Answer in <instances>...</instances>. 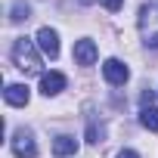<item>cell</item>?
Masks as SVG:
<instances>
[{
	"label": "cell",
	"instance_id": "5b68a950",
	"mask_svg": "<svg viewBox=\"0 0 158 158\" xmlns=\"http://www.w3.org/2000/svg\"><path fill=\"white\" fill-rule=\"evenodd\" d=\"M34 40H37V50H40L44 56H50V59L59 56V34H56L53 28H40Z\"/></svg>",
	"mask_w": 158,
	"mask_h": 158
},
{
	"label": "cell",
	"instance_id": "277c9868",
	"mask_svg": "<svg viewBox=\"0 0 158 158\" xmlns=\"http://www.w3.org/2000/svg\"><path fill=\"white\" fill-rule=\"evenodd\" d=\"M102 74H106V81H109V84H115V87L127 84V77H130V71H127V65H124L121 59H106Z\"/></svg>",
	"mask_w": 158,
	"mask_h": 158
},
{
	"label": "cell",
	"instance_id": "7c38bea8",
	"mask_svg": "<svg viewBox=\"0 0 158 158\" xmlns=\"http://www.w3.org/2000/svg\"><path fill=\"white\" fill-rule=\"evenodd\" d=\"M99 139H102V130H99L96 124H90V127H87V143H99Z\"/></svg>",
	"mask_w": 158,
	"mask_h": 158
},
{
	"label": "cell",
	"instance_id": "7a4b0ae2",
	"mask_svg": "<svg viewBox=\"0 0 158 158\" xmlns=\"http://www.w3.org/2000/svg\"><path fill=\"white\" fill-rule=\"evenodd\" d=\"M136 25H139L143 44H146L149 50H158V3H146V6L139 10Z\"/></svg>",
	"mask_w": 158,
	"mask_h": 158
},
{
	"label": "cell",
	"instance_id": "8992f818",
	"mask_svg": "<svg viewBox=\"0 0 158 158\" xmlns=\"http://www.w3.org/2000/svg\"><path fill=\"white\" fill-rule=\"evenodd\" d=\"M65 90V74L62 71H44L40 74V93L44 96H56Z\"/></svg>",
	"mask_w": 158,
	"mask_h": 158
},
{
	"label": "cell",
	"instance_id": "4fadbf2b",
	"mask_svg": "<svg viewBox=\"0 0 158 158\" xmlns=\"http://www.w3.org/2000/svg\"><path fill=\"white\" fill-rule=\"evenodd\" d=\"M121 3H124V0H102V6H106L109 13H118V10H121Z\"/></svg>",
	"mask_w": 158,
	"mask_h": 158
},
{
	"label": "cell",
	"instance_id": "ba28073f",
	"mask_svg": "<svg viewBox=\"0 0 158 158\" xmlns=\"http://www.w3.org/2000/svg\"><path fill=\"white\" fill-rule=\"evenodd\" d=\"M3 99H6L10 106H28L31 93H28V87H25V84H10V87L3 90Z\"/></svg>",
	"mask_w": 158,
	"mask_h": 158
},
{
	"label": "cell",
	"instance_id": "5bb4252c",
	"mask_svg": "<svg viewBox=\"0 0 158 158\" xmlns=\"http://www.w3.org/2000/svg\"><path fill=\"white\" fill-rule=\"evenodd\" d=\"M118 158H139L133 149H124V152H118Z\"/></svg>",
	"mask_w": 158,
	"mask_h": 158
},
{
	"label": "cell",
	"instance_id": "30bf717a",
	"mask_svg": "<svg viewBox=\"0 0 158 158\" xmlns=\"http://www.w3.org/2000/svg\"><path fill=\"white\" fill-rule=\"evenodd\" d=\"M139 124H143L146 130H152V133H158V109H152V106H146V109L139 112Z\"/></svg>",
	"mask_w": 158,
	"mask_h": 158
},
{
	"label": "cell",
	"instance_id": "3957f363",
	"mask_svg": "<svg viewBox=\"0 0 158 158\" xmlns=\"http://www.w3.org/2000/svg\"><path fill=\"white\" fill-rule=\"evenodd\" d=\"M13 152L19 158H37V143H34V133L31 130H16L13 133Z\"/></svg>",
	"mask_w": 158,
	"mask_h": 158
},
{
	"label": "cell",
	"instance_id": "9a60e30c",
	"mask_svg": "<svg viewBox=\"0 0 158 158\" xmlns=\"http://www.w3.org/2000/svg\"><path fill=\"white\" fill-rule=\"evenodd\" d=\"M81 3H84V6H90V3H96V0H81Z\"/></svg>",
	"mask_w": 158,
	"mask_h": 158
},
{
	"label": "cell",
	"instance_id": "52a82bcc",
	"mask_svg": "<svg viewBox=\"0 0 158 158\" xmlns=\"http://www.w3.org/2000/svg\"><path fill=\"white\" fill-rule=\"evenodd\" d=\"M96 56H99V50H96V44H93L90 37H84V40L74 44V62H77V65H93Z\"/></svg>",
	"mask_w": 158,
	"mask_h": 158
},
{
	"label": "cell",
	"instance_id": "6da1fadb",
	"mask_svg": "<svg viewBox=\"0 0 158 158\" xmlns=\"http://www.w3.org/2000/svg\"><path fill=\"white\" fill-rule=\"evenodd\" d=\"M13 62L19 71L25 74H40V56H37V40H28V37H19L13 44Z\"/></svg>",
	"mask_w": 158,
	"mask_h": 158
},
{
	"label": "cell",
	"instance_id": "8fae6325",
	"mask_svg": "<svg viewBox=\"0 0 158 158\" xmlns=\"http://www.w3.org/2000/svg\"><path fill=\"white\" fill-rule=\"evenodd\" d=\"M28 19H31V6H28V3H16L10 22H28Z\"/></svg>",
	"mask_w": 158,
	"mask_h": 158
},
{
	"label": "cell",
	"instance_id": "9c48e42d",
	"mask_svg": "<svg viewBox=\"0 0 158 158\" xmlns=\"http://www.w3.org/2000/svg\"><path fill=\"white\" fill-rule=\"evenodd\" d=\"M74 152H77V139L74 136H65L62 133V136L53 139V155L56 158H65V155H74Z\"/></svg>",
	"mask_w": 158,
	"mask_h": 158
}]
</instances>
